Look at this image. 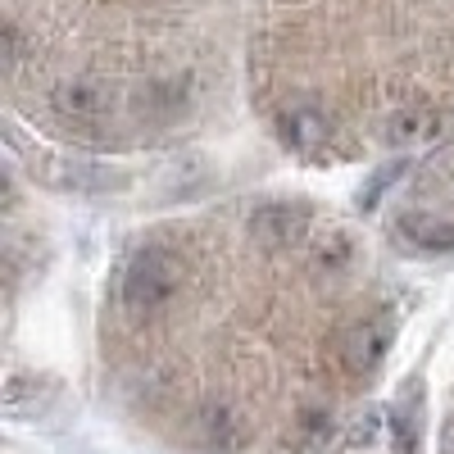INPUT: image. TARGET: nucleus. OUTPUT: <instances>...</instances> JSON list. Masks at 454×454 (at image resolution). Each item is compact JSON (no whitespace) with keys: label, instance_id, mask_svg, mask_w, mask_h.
<instances>
[{"label":"nucleus","instance_id":"1","mask_svg":"<svg viewBox=\"0 0 454 454\" xmlns=\"http://www.w3.org/2000/svg\"><path fill=\"white\" fill-rule=\"evenodd\" d=\"M182 291V259L164 246H145L132 254L128 273H123V309L145 323V318H160L173 295Z\"/></svg>","mask_w":454,"mask_h":454},{"label":"nucleus","instance_id":"2","mask_svg":"<svg viewBox=\"0 0 454 454\" xmlns=\"http://www.w3.org/2000/svg\"><path fill=\"white\" fill-rule=\"evenodd\" d=\"M51 109L68 128L78 132H96L114 119V87L96 82V78H68L51 91Z\"/></svg>","mask_w":454,"mask_h":454},{"label":"nucleus","instance_id":"3","mask_svg":"<svg viewBox=\"0 0 454 454\" xmlns=\"http://www.w3.org/2000/svg\"><path fill=\"white\" fill-rule=\"evenodd\" d=\"M391 350V314H377V318H364L355 327H346V336H340V368H346L350 377H368L377 372V364L387 359Z\"/></svg>","mask_w":454,"mask_h":454},{"label":"nucleus","instance_id":"4","mask_svg":"<svg viewBox=\"0 0 454 454\" xmlns=\"http://www.w3.org/2000/svg\"><path fill=\"white\" fill-rule=\"evenodd\" d=\"M305 232H309V214L300 209V205L273 200V205H259V209L250 214V237H254V246H263V250H286V246H295Z\"/></svg>","mask_w":454,"mask_h":454},{"label":"nucleus","instance_id":"5","mask_svg":"<svg viewBox=\"0 0 454 454\" xmlns=\"http://www.w3.org/2000/svg\"><path fill=\"white\" fill-rule=\"evenodd\" d=\"M200 436L218 454H237L250 441V423H246V413H237L232 404H209L200 413Z\"/></svg>","mask_w":454,"mask_h":454},{"label":"nucleus","instance_id":"6","mask_svg":"<svg viewBox=\"0 0 454 454\" xmlns=\"http://www.w3.org/2000/svg\"><path fill=\"white\" fill-rule=\"evenodd\" d=\"M436 109L423 105V100H409L400 109L387 114V141L391 145H419V141H432L436 137Z\"/></svg>","mask_w":454,"mask_h":454},{"label":"nucleus","instance_id":"7","mask_svg":"<svg viewBox=\"0 0 454 454\" xmlns=\"http://www.w3.org/2000/svg\"><path fill=\"white\" fill-rule=\"evenodd\" d=\"M327 137H332V123L323 119L318 109L300 105V109L282 114V141H286L291 150H305V155H314V150H318Z\"/></svg>","mask_w":454,"mask_h":454},{"label":"nucleus","instance_id":"8","mask_svg":"<svg viewBox=\"0 0 454 454\" xmlns=\"http://www.w3.org/2000/svg\"><path fill=\"white\" fill-rule=\"evenodd\" d=\"M395 232L413 241L419 250H454V218H432V214H400Z\"/></svg>","mask_w":454,"mask_h":454},{"label":"nucleus","instance_id":"9","mask_svg":"<svg viewBox=\"0 0 454 454\" xmlns=\"http://www.w3.org/2000/svg\"><path fill=\"white\" fill-rule=\"evenodd\" d=\"M355 259H359V246H355V237L346 232V227H332V232L314 237V263H318V269L340 278V273L355 269Z\"/></svg>","mask_w":454,"mask_h":454},{"label":"nucleus","instance_id":"10","mask_svg":"<svg viewBox=\"0 0 454 454\" xmlns=\"http://www.w3.org/2000/svg\"><path fill=\"white\" fill-rule=\"evenodd\" d=\"M182 87L177 82H150V87H141L137 91V114H145L150 123H168L173 114L182 109Z\"/></svg>","mask_w":454,"mask_h":454},{"label":"nucleus","instance_id":"11","mask_svg":"<svg viewBox=\"0 0 454 454\" xmlns=\"http://www.w3.org/2000/svg\"><path fill=\"white\" fill-rule=\"evenodd\" d=\"M423 186H454V145L441 150V155L423 168Z\"/></svg>","mask_w":454,"mask_h":454}]
</instances>
